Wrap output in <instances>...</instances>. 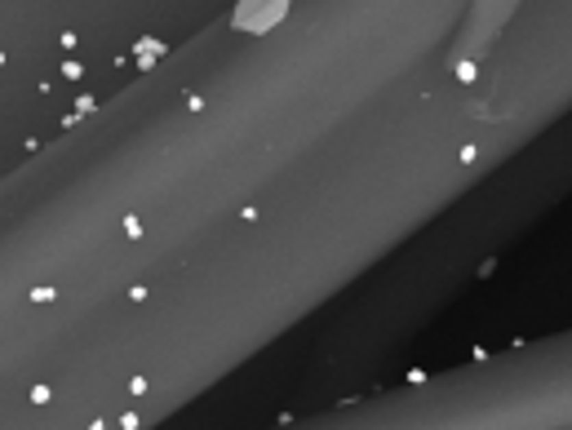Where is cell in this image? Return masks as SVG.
<instances>
[{
	"instance_id": "obj_1",
	"label": "cell",
	"mask_w": 572,
	"mask_h": 430,
	"mask_svg": "<svg viewBox=\"0 0 572 430\" xmlns=\"http://www.w3.org/2000/svg\"><path fill=\"white\" fill-rule=\"evenodd\" d=\"M288 0H245V9L236 14V27H245V31H262V27H271L279 14H284Z\"/></svg>"
}]
</instances>
